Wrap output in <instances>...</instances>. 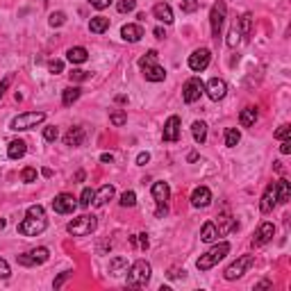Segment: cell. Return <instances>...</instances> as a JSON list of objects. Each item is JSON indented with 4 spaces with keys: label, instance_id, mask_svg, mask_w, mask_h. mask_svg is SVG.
<instances>
[{
    "label": "cell",
    "instance_id": "obj_1",
    "mask_svg": "<svg viewBox=\"0 0 291 291\" xmlns=\"http://www.w3.org/2000/svg\"><path fill=\"white\" fill-rule=\"evenodd\" d=\"M46 227H48V218H46V209L41 205H30L25 212V218L19 223V232L25 237H37Z\"/></svg>",
    "mask_w": 291,
    "mask_h": 291
},
{
    "label": "cell",
    "instance_id": "obj_2",
    "mask_svg": "<svg viewBox=\"0 0 291 291\" xmlns=\"http://www.w3.org/2000/svg\"><path fill=\"white\" fill-rule=\"evenodd\" d=\"M139 66H141V71H143V75H146V80H150V82H162V80L166 78V71H164V66L157 64V50H148V53H146L141 60H139Z\"/></svg>",
    "mask_w": 291,
    "mask_h": 291
},
{
    "label": "cell",
    "instance_id": "obj_3",
    "mask_svg": "<svg viewBox=\"0 0 291 291\" xmlns=\"http://www.w3.org/2000/svg\"><path fill=\"white\" fill-rule=\"evenodd\" d=\"M227 252H230V243H227V241H218L216 246H212L207 252H205V255H200V259L196 261L198 271H209L212 266H216L218 261L227 255Z\"/></svg>",
    "mask_w": 291,
    "mask_h": 291
},
{
    "label": "cell",
    "instance_id": "obj_4",
    "mask_svg": "<svg viewBox=\"0 0 291 291\" xmlns=\"http://www.w3.org/2000/svg\"><path fill=\"white\" fill-rule=\"evenodd\" d=\"M150 275H153V268H150L148 261L137 259L132 266H130V271H128V286H134V289L146 286L150 282Z\"/></svg>",
    "mask_w": 291,
    "mask_h": 291
},
{
    "label": "cell",
    "instance_id": "obj_5",
    "mask_svg": "<svg viewBox=\"0 0 291 291\" xmlns=\"http://www.w3.org/2000/svg\"><path fill=\"white\" fill-rule=\"evenodd\" d=\"M98 227V218L96 216H89V214H84V216H78L66 225V230L73 234V237H87L91 232Z\"/></svg>",
    "mask_w": 291,
    "mask_h": 291
},
{
    "label": "cell",
    "instance_id": "obj_6",
    "mask_svg": "<svg viewBox=\"0 0 291 291\" xmlns=\"http://www.w3.org/2000/svg\"><path fill=\"white\" fill-rule=\"evenodd\" d=\"M44 121H46V112H23L12 121V130H16V132H21V130H32L39 123H44Z\"/></svg>",
    "mask_w": 291,
    "mask_h": 291
},
{
    "label": "cell",
    "instance_id": "obj_7",
    "mask_svg": "<svg viewBox=\"0 0 291 291\" xmlns=\"http://www.w3.org/2000/svg\"><path fill=\"white\" fill-rule=\"evenodd\" d=\"M225 14H227L225 0H218L216 5L212 7V12H209V23H212V37H214V39H218V37H221L223 23H225Z\"/></svg>",
    "mask_w": 291,
    "mask_h": 291
},
{
    "label": "cell",
    "instance_id": "obj_8",
    "mask_svg": "<svg viewBox=\"0 0 291 291\" xmlns=\"http://www.w3.org/2000/svg\"><path fill=\"white\" fill-rule=\"evenodd\" d=\"M252 261H255V257H252V255H243V257H239L237 261H232L230 266L225 268L223 277H225V280H239V277H241L243 273H246L248 268L252 266Z\"/></svg>",
    "mask_w": 291,
    "mask_h": 291
},
{
    "label": "cell",
    "instance_id": "obj_9",
    "mask_svg": "<svg viewBox=\"0 0 291 291\" xmlns=\"http://www.w3.org/2000/svg\"><path fill=\"white\" fill-rule=\"evenodd\" d=\"M48 257H50L48 248L41 246V248H32V250L23 252V255H19L16 259H19L21 266H37V264H46Z\"/></svg>",
    "mask_w": 291,
    "mask_h": 291
},
{
    "label": "cell",
    "instance_id": "obj_10",
    "mask_svg": "<svg viewBox=\"0 0 291 291\" xmlns=\"http://www.w3.org/2000/svg\"><path fill=\"white\" fill-rule=\"evenodd\" d=\"M202 91H205V84H202L200 78H191L187 84H184V89H182V98L187 105H193L200 100Z\"/></svg>",
    "mask_w": 291,
    "mask_h": 291
},
{
    "label": "cell",
    "instance_id": "obj_11",
    "mask_svg": "<svg viewBox=\"0 0 291 291\" xmlns=\"http://www.w3.org/2000/svg\"><path fill=\"white\" fill-rule=\"evenodd\" d=\"M209 60H212L209 50L207 48H198V50H193V53L189 55V69L196 71V73H200V71H205L209 66Z\"/></svg>",
    "mask_w": 291,
    "mask_h": 291
},
{
    "label": "cell",
    "instance_id": "obj_12",
    "mask_svg": "<svg viewBox=\"0 0 291 291\" xmlns=\"http://www.w3.org/2000/svg\"><path fill=\"white\" fill-rule=\"evenodd\" d=\"M75 207H78V202H75V198L71 193H60L53 200V209L57 214H73Z\"/></svg>",
    "mask_w": 291,
    "mask_h": 291
},
{
    "label": "cell",
    "instance_id": "obj_13",
    "mask_svg": "<svg viewBox=\"0 0 291 291\" xmlns=\"http://www.w3.org/2000/svg\"><path fill=\"white\" fill-rule=\"evenodd\" d=\"M205 91H207V96L214 100V103H218V100L225 98V94H227V84L223 82V80H218V78H212L207 84H205Z\"/></svg>",
    "mask_w": 291,
    "mask_h": 291
},
{
    "label": "cell",
    "instance_id": "obj_14",
    "mask_svg": "<svg viewBox=\"0 0 291 291\" xmlns=\"http://www.w3.org/2000/svg\"><path fill=\"white\" fill-rule=\"evenodd\" d=\"M273 234H275V225L268 221H264L259 227H257L255 237H252V246H264V243H268L273 239Z\"/></svg>",
    "mask_w": 291,
    "mask_h": 291
},
{
    "label": "cell",
    "instance_id": "obj_15",
    "mask_svg": "<svg viewBox=\"0 0 291 291\" xmlns=\"http://www.w3.org/2000/svg\"><path fill=\"white\" fill-rule=\"evenodd\" d=\"M162 139L168 143H175L180 139V116H168V121L164 123Z\"/></svg>",
    "mask_w": 291,
    "mask_h": 291
},
{
    "label": "cell",
    "instance_id": "obj_16",
    "mask_svg": "<svg viewBox=\"0 0 291 291\" xmlns=\"http://www.w3.org/2000/svg\"><path fill=\"white\" fill-rule=\"evenodd\" d=\"M277 205V191H275V182L268 184L266 191H264V196H261V202H259V209L264 214L273 212V207Z\"/></svg>",
    "mask_w": 291,
    "mask_h": 291
},
{
    "label": "cell",
    "instance_id": "obj_17",
    "mask_svg": "<svg viewBox=\"0 0 291 291\" xmlns=\"http://www.w3.org/2000/svg\"><path fill=\"white\" fill-rule=\"evenodd\" d=\"M212 202V191L207 187H196L191 193V205L193 207H207Z\"/></svg>",
    "mask_w": 291,
    "mask_h": 291
},
{
    "label": "cell",
    "instance_id": "obj_18",
    "mask_svg": "<svg viewBox=\"0 0 291 291\" xmlns=\"http://www.w3.org/2000/svg\"><path fill=\"white\" fill-rule=\"evenodd\" d=\"M216 225V230H218V237H223V234H227V232H232V230H237V221L230 216V212H223V214H218V223H214Z\"/></svg>",
    "mask_w": 291,
    "mask_h": 291
},
{
    "label": "cell",
    "instance_id": "obj_19",
    "mask_svg": "<svg viewBox=\"0 0 291 291\" xmlns=\"http://www.w3.org/2000/svg\"><path fill=\"white\" fill-rule=\"evenodd\" d=\"M121 37H123L125 41H130V44H137V41H141L143 37V28L137 23H128L121 28Z\"/></svg>",
    "mask_w": 291,
    "mask_h": 291
},
{
    "label": "cell",
    "instance_id": "obj_20",
    "mask_svg": "<svg viewBox=\"0 0 291 291\" xmlns=\"http://www.w3.org/2000/svg\"><path fill=\"white\" fill-rule=\"evenodd\" d=\"M153 16L157 21H162V23H166V25L173 23V10H171L168 3H157V5L153 7Z\"/></svg>",
    "mask_w": 291,
    "mask_h": 291
},
{
    "label": "cell",
    "instance_id": "obj_21",
    "mask_svg": "<svg viewBox=\"0 0 291 291\" xmlns=\"http://www.w3.org/2000/svg\"><path fill=\"white\" fill-rule=\"evenodd\" d=\"M153 198L157 205H166L168 198H171V189L166 182H155L153 184Z\"/></svg>",
    "mask_w": 291,
    "mask_h": 291
},
{
    "label": "cell",
    "instance_id": "obj_22",
    "mask_svg": "<svg viewBox=\"0 0 291 291\" xmlns=\"http://www.w3.org/2000/svg\"><path fill=\"white\" fill-rule=\"evenodd\" d=\"M112 198H114V187L112 184H103L100 191L94 193V205L96 207H103V205H107V202L112 200Z\"/></svg>",
    "mask_w": 291,
    "mask_h": 291
},
{
    "label": "cell",
    "instance_id": "obj_23",
    "mask_svg": "<svg viewBox=\"0 0 291 291\" xmlns=\"http://www.w3.org/2000/svg\"><path fill=\"white\" fill-rule=\"evenodd\" d=\"M66 60H69L71 64H84V62L89 60V53H87V48H82V46H75V48H69Z\"/></svg>",
    "mask_w": 291,
    "mask_h": 291
},
{
    "label": "cell",
    "instance_id": "obj_24",
    "mask_svg": "<svg viewBox=\"0 0 291 291\" xmlns=\"http://www.w3.org/2000/svg\"><path fill=\"white\" fill-rule=\"evenodd\" d=\"M84 130L82 128H71L69 132H66V137H64V143L66 146H82L84 143Z\"/></svg>",
    "mask_w": 291,
    "mask_h": 291
},
{
    "label": "cell",
    "instance_id": "obj_25",
    "mask_svg": "<svg viewBox=\"0 0 291 291\" xmlns=\"http://www.w3.org/2000/svg\"><path fill=\"white\" fill-rule=\"evenodd\" d=\"M123 273H128V259H125V257H114V259L109 261V275L119 277V275H123Z\"/></svg>",
    "mask_w": 291,
    "mask_h": 291
},
{
    "label": "cell",
    "instance_id": "obj_26",
    "mask_svg": "<svg viewBox=\"0 0 291 291\" xmlns=\"http://www.w3.org/2000/svg\"><path fill=\"white\" fill-rule=\"evenodd\" d=\"M25 153H28V146H25V141H21V139H16V141H10V148H7V155H10V159H21V157H25Z\"/></svg>",
    "mask_w": 291,
    "mask_h": 291
},
{
    "label": "cell",
    "instance_id": "obj_27",
    "mask_svg": "<svg viewBox=\"0 0 291 291\" xmlns=\"http://www.w3.org/2000/svg\"><path fill=\"white\" fill-rule=\"evenodd\" d=\"M89 30L94 32V35H103V32L109 30V19L107 16H94V19L89 21Z\"/></svg>",
    "mask_w": 291,
    "mask_h": 291
},
{
    "label": "cell",
    "instance_id": "obj_28",
    "mask_svg": "<svg viewBox=\"0 0 291 291\" xmlns=\"http://www.w3.org/2000/svg\"><path fill=\"white\" fill-rule=\"evenodd\" d=\"M200 239H202L205 243H214V241L218 239V230H216V225H214V221H207L205 225H202Z\"/></svg>",
    "mask_w": 291,
    "mask_h": 291
},
{
    "label": "cell",
    "instance_id": "obj_29",
    "mask_svg": "<svg viewBox=\"0 0 291 291\" xmlns=\"http://www.w3.org/2000/svg\"><path fill=\"white\" fill-rule=\"evenodd\" d=\"M255 121H257V109L255 107L241 109V114H239V125H241V128H252Z\"/></svg>",
    "mask_w": 291,
    "mask_h": 291
},
{
    "label": "cell",
    "instance_id": "obj_30",
    "mask_svg": "<svg viewBox=\"0 0 291 291\" xmlns=\"http://www.w3.org/2000/svg\"><path fill=\"white\" fill-rule=\"evenodd\" d=\"M275 191H277V202H289V198H291V184H289V180H277V182H275Z\"/></svg>",
    "mask_w": 291,
    "mask_h": 291
},
{
    "label": "cell",
    "instance_id": "obj_31",
    "mask_svg": "<svg viewBox=\"0 0 291 291\" xmlns=\"http://www.w3.org/2000/svg\"><path fill=\"white\" fill-rule=\"evenodd\" d=\"M237 28H239V35H241L243 39H250V35H252V16L248 14V12L241 16V19H239Z\"/></svg>",
    "mask_w": 291,
    "mask_h": 291
},
{
    "label": "cell",
    "instance_id": "obj_32",
    "mask_svg": "<svg viewBox=\"0 0 291 291\" xmlns=\"http://www.w3.org/2000/svg\"><path fill=\"white\" fill-rule=\"evenodd\" d=\"M191 134H193V141L196 143H205L207 141V125L202 123V121H196L191 125Z\"/></svg>",
    "mask_w": 291,
    "mask_h": 291
},
{
    "label": "cell",
    "instance_id": "obj_33",
    "mask_svg": "<svg viewBox=\"0 0 291 291\" xmlns=\"http://www.w3.org/2000/svg\"><path fill=\"white\" fill-rule=\"evenodd\" d=\"M80 94H82L80 87H69V89H64V94H62V103H64V107H71V105L80 98Z\"/></svg>",
    "mask_w": 291,
    "mask_h": 291
},
{
    "label": "cell",
    "instance_id": "obj_34",
    "mask_svg": "<svg viewBox=\"0 0 291 291\" xmlns=\"http://www.w3.org/2000/svg\"><path fill=\"white\" fill-rule=\"evenodd\" d=\"M239 141H241V132H239L237 128H227L225 130V146L227 148H234Z\"/></svg>",
    "mask_w": 291,
    "mask_h": 291
},
{
    "label": "cell",
    "instance_id": "obj_35",
    "mask_svg": "<svg viewBox=\"0 0 291 291\" xmlns=\"http://www.w3.org/2000/svg\"><path fill=\"white\" fill-rule=\"evenodd\" d=\"M109 121H112L114 125H119V128H121V125H125V123H128V114H125V112H121V109H116V112H112V114H109Z\"/></svg>",
    "mask_w": 291,
    "mask_h": 291
},
{
    "label": "cell",
    "instance_id": "obj_36",
    "mask_svg": "<svg viewBox=\"0 0 291 291\" xmlns=\"http://www.w3.org/2000/svg\"><path fill=\"white\" fill-rule=\"evenodd\" d=\"M48 23L53 25V28H62V25L66 23V14H64V12H53L50 19H48Z\"/></svg>",
    "mask_w": 291,
    "mask_h": 291
},
{
    "label": "cell",
    "instance_id": "obj_37",
    "mask_svg": "<svg viewBox=\"0 0 291 291\" xmlns=\"http://www.w3.org/2000/svg\"><path fill=\"white\" fill-rule=\"evenodd\" d=\"M198 7H200V3H198V0H180V10H182L184 14H193Z\"/></svg>",
    "mask_w": 291,
    "mask_h": 291
},
{
    "label": "cell",
    "instance_id": "obj_38",
    "mask_svg": "<svg viewBox=\"0 0 291 291\" xmlns=\"http://www.w3.org/2000/svg\"><path fill=\"white\" fill-rule=\"evenodd\" d=\"M116 10H119L121 14H130V12L137 10V0H121L119 5H116Z\"/></svg>",
    "mask_w": 291,
    "mask_h": 291
},
{
    "label": "cell",
    "instance_id": "obj_39",
    "mask_svg": "<svg viewBox=\"0 0 291 291\" xmlns=\"http://www.w3.org/2000/svg\"><path fill=\"white\" fill-rule=\"evenodd\" d=\"M121 205H123V207H134V205H137V193L125 191L123 196H121Z\"/></svg>",
    "mask_w": 291,
    "mask_h": 291
},
{
    "label": "cell",
    "instance_id": "obj_40",
    "mask_svg": "<svg viewBox=\"0 0 291 291\" xmlns=\"http://www.w3.org/2000/svg\"><path fill=\"white\" fill-rule=\"evenodd\" d=\"M91 202H94V191H91L89 187L82 191V196H80V207H89Z\"/></svg>",
    "mask_w": 291,
    "mask_h": 291
},
{
    "label": "cell",
    "instance_id": "obj_41",
    "mask_svg": "<svg viewBox=\"0 0 291 291\" xmlns=\"http://www.w3.org/2000/svg\"><path fill=\"white\" fill-rule=\"evenodd\" d=\"M21 178H23V182H37V168H32V166L23 168Z\"/></svg>",
    "mask_w": 291,
    "mask_h": 291
},
{
    "label": "cell",
    "instance_id": "obj_42",
    "mask_svg": "<svg viewBox=\"0 0 291 291\" xmlns=\"http://www.w3.org/2000/svg\"><path fill=\"white\" fill-rule=\"evenodd\" d=\"M239 39H241V35H239V28L234 25V28L230 30V37H227V46H230V48H234V46L239 44Z\"/></svg>",
    "mask_w": 291,
    "mask_h": 291
},
{
    "label": "cell",
    "instance_id": "obj_43",
    "mask_svg": "<svg viewBox=\"0 0 291 291\" xmlns=\"http://www.w3.org/2000/svg\"><path fill=\"white\" fill-rule=\"evenodd\" d=\"M57 134H60V132H57V128H55V125H48V128L44 130V139H46V141H55V139H57Z\"/></svg>",
    "mask_w": 291,
    "mask_h": 291
},
{
    "label": "cell",
    "instance_id": "obj_44",
    "mask_svg": "<svg viewBox=\"0 0 291 291\" xmlns=\"http://www.w3.org/2000/svg\"><path fill=\"white\" fill-rule=\"evenodd\" d=\"M48 71H50V73H55V75H57V73H62V71H64V62L53 60V62H50V64H48Z\"/></svg>",
    "mask_w": 291,
    "mask_h": 291
},
{
    "label": "cell",
    "instance_id": "obj_45",
    "mask_svg": "<svg viewBox=\"0 0 291 291\" xmlns=\"http://www.w3.org/2000/svg\"><path fill=\"white\" fill-rule=\"evenodd\" d=\"M71 80H75V82H84V80H89V73H87V71L75 69L73 73H71Z\"/></svg>",
    "mask_w": 291,
    "mask_h": 291
},
{
    "label": "cell",
    "instance_id": "obj_46",
    "mask_svg": "<svg viewBox=\"0 0 291 291\" xmlns=\"http://www.w3.org/2000/svg\"><path fill=\"white\" fill-rule=\"evenodd\" d=\"M12 275V271H10V264H7L5 259H0V280H7V277Z\"/></svg>",
    "mask_w": 291,
    "mask_h": 291
},
{
    "label": "cell",
    "instance_id": "obj_47",
    "mask_svg": "<svg viewBox=\"0 0 291 291\" xmlns=\"http://www.w3.org/2000/svg\"><path fill=\"white\" fill-rule=\"evenodd\" d=\"M289 132H291V125H280V130L275 132V139H289Z\"/></svg>",
    "mask_w": 291,
    "mask_h": 291
},
{
    "label": "cell",
    "instance_id": "obj_48",
    "mask_svg": "<svg viewBox=\"0 0 291 291\" xmlns=\"http://www.w3.org/2000/svg\"><path fill=\"white\" fill-rule=\"evenodd\" d=\"M91 7H96V10H105V7H109L114 3V0H89Z\"/></svg>",
    "mask_w": 291,
    "mask_h": 291
},
{
    "label": "cell",
    "instance_id": "obj_49",
    "mask_svg": "<svg viewBox=\"0 0 291 291\" xmlns=\"http://www.w3.org/2000/svg\"><path fill=\"white\" fill-rule=\"evenodd\" d=\"M69 277H71V271H64V273H62V275H60V277H57V280H55V282H53V286H55V289H60V286H62V284H64V282H66V280H69Z\"/></svg>",
    "mask_w": 291,
    "mask_h": 291
},
{
    "label": "cell",
    "instance_id": "obj_50",
    "mask_svg": "<svg viewBox=\"0 0 291 291\" xmlns=\"http://www.w3.org/2000/svg\"><path fill=\"white\" fill-rule=\"evenodd\" d=\"M10 84H12V75H7V78L3 80V82H0V98L5 96V91H7V89H10Z\"/></svg>",
    "mask_w": 291,
    "mask_h": 291
},
{
    "label": "cell",
    "instance_id": "obj_51",
    "mask_svg": "<svg viewBox=\"0 0 291 291\" xmlns=\"http://www.w3.org/2000/svg\"><path fill=\"white\" fill-rule=\"evenodd\" d=\"M166 275L171 277V280H180V277H184V268H182V271H180V268H171Z\"/></svg>",
    "mask_w": 291,
    "mask_h": 291
},
{
    "label": "cell",
    "instance_id": "obj_52",
    "mask_svg": "<svg viewBox=\"0 0 291 291\" xmlns=\"http://www.w3.org/2000/svg\"><path fill=\"white\" fill-rule=\"evenodd\" d=\"M148 162H150V153H139V157H137V164H139V166H146Z\"/></svg>",
    "mask_w": 291,
    "mask_h": 291
},
{
    "label": "cell",
    "instance_id": "obj_53",
    "mask_svg": "<svg viewBox=\"0 0 291 291\" xmlns=\"http://www.w3.org/2000/svg\"><path fill=\"white\" fill-rule=\"evenodd\" d=\"M280 153H282V155H289V153H291V141H289V139H282Z\"/></svg>",
    "mask_w": 291,
    "mask_h": 291
},
{
    "label": "cell",
    "instance_id": "obj_54",
    "mask_svg": "<svg viewBox=\"0 0 291 291\" xmlns=\"http://www.w3.org/2000/svg\"><path fill=\"white\" fill-rule=\"evenodd\" d=\"M139 237V246H141V250H146L148 248V234H137Z\"/></svg>",
    "mask_w": 291,
    "mask_h": 291
},
{
    "label": "cell",
    "instance_id": "obj_55",
    "mask_svg": "<svg viewBox=\"0 0 291 291\" xmlns=\"http://www.w3.org/2000/svg\"><path fill=\"white\" fill-rule=\"evenodd\" d=\"M271 282H268V280H261V282H257V284H255V289H271Z\"/></svg>",
    "mask_w": 291,
    "mask_h": 291
},
{
    "label": "cell",
    "instance_id": "obj_56",
    "mask_svg": "<svg viewBox=\"0 0 291 291\" xmlns=\"http://www.w3.org/2000/svg\"><path fill=\"white\" fill-rule=\"evenodd\" d=\"M100 162H105V164H107V162H114V155H112V153H103V155H100Z\"/></svg>",
    "mask_w": 291,
    "mask_h": 291
},
{
    "label": "cell",
    "instance_id": "obj_57",
    "mask_svg": "<svg viewBox=\"0 0 291 291\" xmlns=\"http://www.w3.org/2000/svg\"><path fill=\"white\" fill-rule=\"evenodd\" d=\"M166 212H168V209H166V205H157V216H159V218H162V216H166Z\"/></svg>",
    "mask_w": 291,
    "mask_h": 291
},
{
    "label": "cell",
    "instance_id": "obj_58",
    "mask_svg": "<svg viewBox=\"0 0 291 291\" xmlns=\"http://www.w3.org/2000/svg\"><path fill=\"white\" fill-rule=\"evenodd\" d=\"M155 37H157V39H164V37H166V32H164L162 28H155Z\"/></svg>",
    "mask_w": 291,
    "mask_h": 291
},
{
    "label": "cell",
    "instance_id": "obj_59",
    "mask_svg": "<svg viewBox=\"0 0 291 291\" xmlns=\"http://www.w3.org/2000/svg\"><path fill=\"white\" fill-rule=\"evenodd\" d=\"M3 227H5V221H3V218H0V230H3Z\"/></svg>",
    "mask_w": 291,
    "mask_h": 291
}]
</instances>
